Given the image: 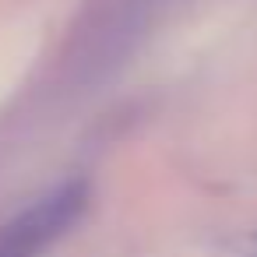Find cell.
<instances>
[{
	"mask_svg": "<svg viewBox=\"0 0 257 257\" xmlns=\"http://www.w3.org/2000/svg\"><path fill=\"white\" fill-rule=\"evenodd\" d=\"M88 187L85 183H64L29 204L22 215H15L0 229V257H39L50 243H57L85 211Z\"/></svg>",
	"mask_w": 257,
	"mask_h": 257,
	"instance_id": "6da1fadb",
	"label": "cell"
}]
</instances>
